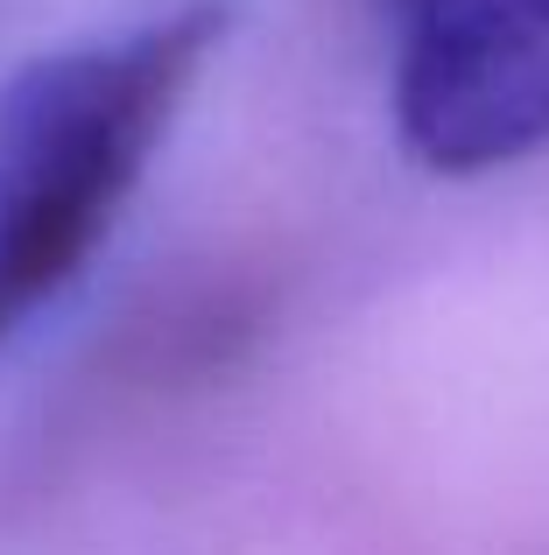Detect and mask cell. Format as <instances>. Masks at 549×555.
<instances>
[{
	"label": "cell",
	"mask_w": 549,
	"mask_h": 555,
	"mask_svg": "<svg viewBox=\"0 0 549 555\" xmlns=\"http://www.w3.org/2000/svg\"><path fill=\"white\" fill-rule=\"evenodd\" d=\"M226 28V0H183L0 85V345L106 246Z\"/></svg>",
	"instance_id": "1"
},
{
	"label": "cell",
	"mask_w": 549,
	"mask_h": 555,
	"mask_svg": "<svg viewBox=\"0 0 549 555\" xmlns=\"http://www.w3.org/2000/svg\"><path fill=\"white\" fill-rule=\"evenodd\" d=\"M395 134L430 177L549 149V0H387Z\"/></svg>",
	"instance_id": "2"
}]
</instances>
